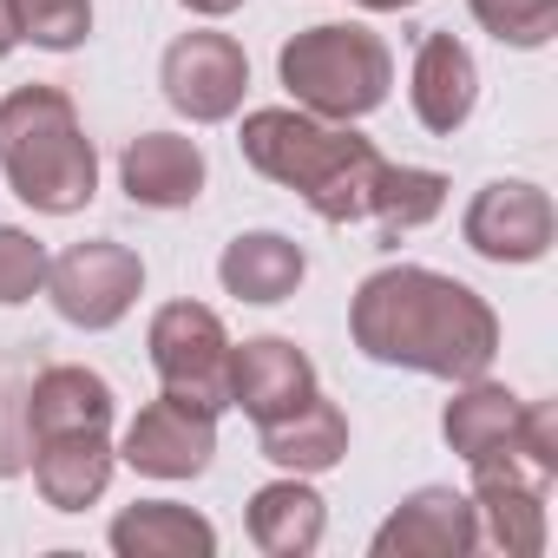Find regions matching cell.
<instances>
[{"label":"cell","instance_id":"6da1fadb","mask_svg":"<svg viewBox=\"0 0 558 558\" xmlns=\"http://www.w3.org/2000/svg\"><path fill=\"white\" fill-rule=\"evenodd\" d=\"M349 329L368 362L440 375V381H480L499 355V316L466 283L421 263L375 269L355 290Z\"/></svg>","mask_w":558,"mask_h":558},{"label":"cell","instance_id":"7a4b0ae2","mask_svg":"<svg viewBox=\"0 0 558 558\" xmlns=\"http://www.w3.org/2000/svg\"><path fill=\"white\" fill-rule=\"evenodd\" d=\"M243 158L276 178L283 191H296L323 223H362L375 204V184L388 171V158L342 119H316V112H290V106H263L243 119L236 132Z\"/></svg>","mask_w":558,"mask_h":558},{"label":"cell","instance_id":"3957f363","mask_svg":"<svg viewBox=\"0 0 558 558\" xmlns=\"http://www.w3.org/2000/svg\"><path fill=\"white\" fill-rule=\"evenodd\" d=\"M0 171L8 191L47 217H73L99 191V151L60 86H14L0 99Z\"/></svg>","mask_w":558,"mask_h":558},{"label":"cell","instance_id":"277c9868","mask_svg":"<svg viewBox=\"0 0 558 558\" xmlns=\"http://www.w3.org/2000/svg\"><path fill=\"white\" fill-rule=\"evenodd\" d=\"M276 73H283V86L296 93L303 112L342 119V125L375 112L388 99V86H395V60H388L381 34H368L355 21H329V27L296 34L283 53H276Z\"/></svg>","mask_w":558,"mask_h":558},{"label":"cell","instance_id":"5b68a950","mask_svg":"<svg viewBox=\"0 0 558 558\" xmlns=\"http://www.w3.org/2000/svg\"><path fill=\"white\" fill-rule=\"evenodd\" d=\"M151 368L165 381V395L223 414L230 408V336L217 323V310L204 303H165L151 316Z\"/></svg>","mask_w":558,"mask_h":558},{"label":"cell","instance_id":"8992f818","mask_svg":"<svg viewBox=\"0 0 558 558\" xmlns=\"http://www.w3.org/2000/svg\"><path fill=\"white\" fill-rule=\"evenodd\" d=\"M473 466V512H480V538H493L499 551L512 558H538L545 551V493H551V473H538L519 440L466 460Z\"/></svg>","mask_w":558,"mask_h":558},{"label":"cell","instance_id":"52a82bcc","mask_svg":"<svg viewBox=\"0 0 558 558\" xmlns=\"http://www.w3.org/2000/svg\"><path fill=\"white\" fill-rule=\"evenodd\" d=\"M138 290H145V263H138V250H125L112 236L73 243L66 256L47 263V296L73 329H112L138 303Z\"/></svg>","mask_w":558,"mask_h":558},{"label":"cell","instance_id":"ba28073f","mask_svg":"<svg viewBox=\"0 0 558 558\" xmlns=\"http://www.w3.org/2000/svg\"><path fill=\"white\" fill-rule=\"evenodd\" d=\"M158 86L165 99L191 119V125H223L236 106H243V86H250V60L230 34H178L165 47V66H158Z\"/></svg>","mask_w":558,"mask_h":558},{"label":"cell","instance_id":"9c48e42d","mask_svg":"<svg viewBox=\"0 0 558 558\" xmlns=\"http://www.w3.org/2000/svg\"><path fill=\"white\" fill-rule=\"evenodd\" d=\"M217 453V414L178 401V395H158L132 414L125 427V447L119 460L132 473H151V480H197Z\"/></svg>","mask_w":558,"mask_h":558},{"label":"cell","instance_id":"30bf717a","mask_svg":"<svg viewBox=\"0 0 558 558\" xmlns=\"http://www.w3.org/2000/svg\"><path fill=\"white\" fill-rule=\"evenodd\" d=\"M466 243L486 256V263H538L551 250V230H558V210L538 184L525 178H499L486 184L473 204H466Z\"/></svg>","mask_w":558,"mask_h":558},{"label":"cell","instance_id":"8fae6325","mask_svg":"<svg viewBox=\"0 0 558 558\" xmlns=\"http://www.w3.org/2000/svg\"><path fill=\"white\" fill-rule=\"evenodd\" d=\"M310 395H323V388H316V368L296 342H283V336H256L243 349L230 342V408H243L256 427L296 414Z\"/></svg>","mask_w":558,"mask_h":558},{"label":"cell","instance_id":"7c38bea8","mask_svg":"<svg viewBox=\"0 0 558 558\" xmlns=\"http://www.w3.org/2000/svg\"><path fill=\"white\" fill-rule=\"evenodd\" d=\"M480 545V512L453 486H421L375 532V558H466Z\"/></svg>","mask_w":558,"mask_h":558},{"label":"cell","instance_id":"4fadbf2b","mask_svg":"<svg viewBox=\"0 0 558 558\" xmlns=\"http://www.w3.org/2000/svg\"><path fill=\"white\" fill-rule=\"evenodd\" d=\"M119 184H125V197L145 204V210H184V204L204 197V151H197V138L145 132V138L125 145Z\"/></svg>","mask_w":558,"mask_h":558},{"label":"cell","instance_id":"5bb4252c","mask_svg":"<svg viewBox=\"0 0 558 558\" xmlns=\"http://www.w3.org/2000/svg\"><path fill=\"white\" fill-rule=\"evenodd\" d=\"M473 99H480V66L473 53L453 40V34H421L414 47V119L440 138H453L466 119H473Z\"/></svg>","mask_w":558,"mask_h":558},{"label":"cell","instance_id":"9a60e30c","mask_svg":"<svg viewBox=\"0 0 558 558\" xmlns=\"http://www.w3.org/2000/svg\"><path fill=\"white\" fill-rule=\"evenodd\" d=\"M27 460H34V486L53 512H86L112 486L119 453H112L106 427H93V434H47V440H34Z\"/></svg>","mask_w":558,"mask_h":558},{"label":"cell","instance_id":"2e32d148","mask_svg":"<svg viewBox=\"0 0 558 558\" xmlns=\"http://www.w3.org/2000/svg\"><path fill=\"white\" fill-rule=\"evenodd\" d=\"M93 427H112V388H106V375H93L80 362H60V368H40L27 381V440L93 434Z\"/></svg>","mask_w":558,"mask_h":558},{"label":"cell","instance_id":"e0dca14e","mask_svg":"<svg viewBox=\"0 0 558 558\" xmlns=\"http://www.w3.org/2000/svg\"><path fill=\"white\" fill-rule=\"evenodd\" d=\"M303 269H310V256H303V243H290L283 230H243V236L217 256V276H223V290H230L236 303H283V296H296Z\"/></svg>","mask_w":558,"mask_h":558},{"label":"cell","instance_id":"ac0fdd59","mask_svg":"<svg viewBox=\"0 0 558 558\" xmlns=\"http://www.w3.org/2000/svg\"><path fill=\"white\" fill-rule=\"evenodd\" d=\"M112 551L119 558H210L217 551V525L191 506L171 499H138L112 519Z\"/></svg>","mask_w":558,"mask_h":558},{"label":"cell","instance_id":"d6986e66","mask_svg":"<svg viewBox=\"0 0 558 558\" xmlns=\"http://www.w3.org/2000/svg\"><path fill=\"white\" fill-rule=\"evenodd\" d=\"M250 538L269 558H310L323 545V499H316V486H303V473L256 486L250 493Z\"/></svg>","mask_w":558,"mask_h":558},{"label":"cell","instance_id":"ffe728a7","mask_svg":"<svg viewBox=\"0 0 558 558\" xmlns=\"http://www.w3.org/2000/svg\"><path fill=\"white\" fill-rule=\"evenodd\" d=\"M342 453H349V414L323 395L263 427V460H276L283 473H329Z\"/></svg>","mask_w":558,"mask_h":558},{"label":"cell","instance_id":"44dd1931","mask_svg":"<svg viewBox=\"0 0 558 558\" xmlns=\"http://www.w3.org/2000/svg\"><path fill=\"white\" fill-rule=\"evenodd\" d=\"M519 395L512 388H499V381H460V395L447 401V414H440V434H447V447L460 453V460H480V453H493V447H506L512 440V427H519Z\"/></svg>","mask_w":558,"mask_h":558},{"label":"cell","instance_id":"7402d4cb","mask_svg":"<svg viewBox=\"0 0 558 558\" xmlns=\"http://www.w3.org/2000/svg\"><path fill=\"white\" fill-rule=\"evenodd\" d=\"M440 204H447V178H440V171H421V165H388V171H381V184H375L368 217L381 223V243H401L408 230L434 223V217H440Z\"/></svg>","mask_w":558,"mask_h":558},{"label":"cell","instance_id":"603a6c76","mask_svg":"<svg viewBox=\"0 0 558 558\" xmlns=\"http://www.w3.org/2000/svg\"><path fill=\"white\" fill-rule=\"evenodd\" d=\"M473 21L499 47H545L558 34V0H473Z\"/></svg>","mask_w":558,"mask_h":558},{"label":"cell","instance_id":"cb8c5ba5","mask_svg":"<svg viewBox=\"0 0 558 558\" xmlns=\"http://www.w3.org/2000/svg\"><path fill=\"white\" fill-rule=\"evenodd\" d=\"M14 14H21V40L47 53H73L93 34V0H14Z\"/></svg>","mask_w":558,"mask_h":558},{"label":"cell","instance_id":"d4e9b609","mask_svg":"<svg viewBox=\"0 0 558 558\" xmlns=\"http://www.w3.org/2000/svg\"><path fill=\"white\" fill-rule=\"evenodd\" d=\"M47 263H53V256H47L40 236L0 223V310H14V303H27L34 290H47Z\"/></svg>","mask_w":558,"mask_h":558},{"label":"cell","instance_id":"484cf974","mask_svg":"<svg viewBox=\"0 0 558 558\" xmlns=\"http://www.w3.org/2000/svg\"><path fill=\"white\" fill-rule=\"evenodd\" d=\"M34 440H27V375L14 362H0V480H14L27 466Z\"/></svg>","mask_w":558,"mask_h":558},{"label":"cell","instance_id":"4316f807","mask_svg":"<svg viewBox=\"0 0 558 558\" xmlns=\"http://www.w3.org/2000/svg\"><path fill=\"white\" fill-rule=\"evenodd\" d=\"M14 47H21V14H14V0H0V60Z\"/></svg>","mask_w":558,"mask_h":558},{"label":"cell","instance_id":"83f0119b","mask_svg":"<svg viewBox=\"0 0 558 558\" xmlns=\"http://www.w3.org/2000/svg\"><path fill=\"white\" fill-rule=\"evenodd\" d=\"M178 8H191V14H204V21H223V14L243 8V0H178Z\"/></svg>","mask_w":558,"mask_h":558},{"label":"cell","instance_id":"f1b7e54d","mask_svg":"<svg viewBox=\"0 0 558 558\" xmlns=\"http://www.w3.org/2000/svg\"><path fill=\"white\" fill-rule=\"evenodd\" d=\"M368 14H401V8H421V0H362Z\"/></svg>","mask_w":558,"mask_h":558}]
</instances>
